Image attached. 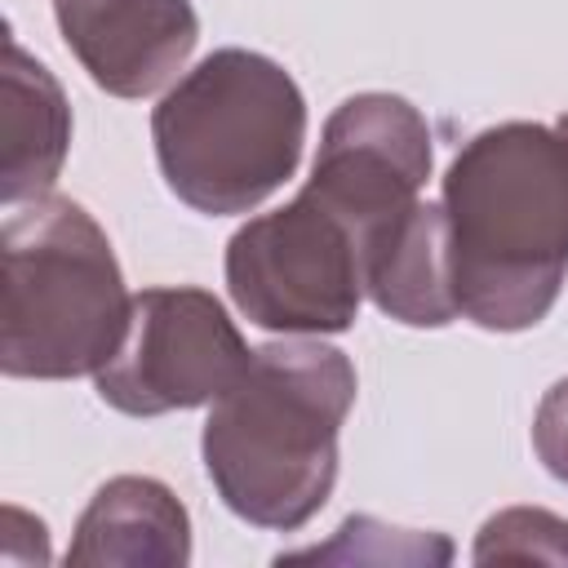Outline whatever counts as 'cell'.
Segmentation results:
<instances>
[{
    "label": "cell",
    "instance_id": "1",
    "mask_svg": "<svg viewBox=\"0 0 568 568\" xmlns=\"http://www.w3.org/2000/svg\"><path fill=\"white\" fill-rule=\"evenodd\" d=\"M462 320L519 333L550 315L568 275V142L555 124H493L444 173Z\"/></svg>",
    "mask_w": 568,
    "mask_h": 568
},
{
    "label": "cell",
    "instance_id": "2",
    "mask_svg": "<svg viewBox=\"0 0 568 568\" xmlns=\"http://www.w3.org/2000/svg\"><path fill=\"white\" fill-rule=\"evenodd\" d=\"M355 364L320 337L266 342L209 404L200 453L231 515L293 532L337 484V435L355 404Z\"/></svg>",
    "mask_w": 568,
    "mask_h": 568
},
{
    "label": "cell",
    "instance_id": "3",
    "mask_svg": "<svg viewBox=\"0 0 568 568\" xmlns=\"http://www.w3.org/2000/svg\"><path fill=\"white\" fill-rule=\"evenodd\" d=\"M151 142L164 186L186 209L253 213L302 164L306 98L275 58L213 49L160 98Z\"/></svg>",
    "mask_w": 568,
    "mask_h": 568
},
{
    "label": "cell",
    "instance_id": "4",
    "mask_svg": "<svg viewBox=\"0 0 568 568\" xmlns=\"http://www.w3.org/2000/svg\"><path fill=\"white\" fill-rule=\"evenodd\" d=\"M0 368L67 382L98 373L129 324V288L106 231L67 195H36L0 226Z\"/></svg>",
    "mask_w": 568,
    "mask_h": 568
},
{
    "label": "cell",
    "instance_id": "5",
    "mask_svg": "<svg viewBox=\"0 0 568 568\" xmlns=\"http://www.w3.org/2000/svg\"><path fill=\"white\" fill-rule=\"evenodd\" d=\"M226 293L257 328L284 337L346 333L368 297L364 235L302 186L288 204L248 217L231 235Z\"/></svg>",
    "mask_w": 568,
    "mask_h": 568
},
{
    "label": "cell",
    "instance_id": "6",
    "mask_svg": "<svg viewBox=\"0 0 568 568\" xmlns=\"http://www.w3.org/2000/svg\"><path fill=\"white\" fill-rule=\"evenodd\" d=\"M248 342L209 288L155 284L133 293L115 355L93 373L102 404L129 417L213 404L248 368Z\"/></svg>",
    "mask_w": 568,
    "mask_h": 568
},
{
    "label": "cell",
    "instance_id": "7",
    "mask_svg": "<svg viewBox=\"0 0 568 568\" xmlns=\"http://www.w3.org/2000/svg\"><path fill=\"white\" fill-rule=\"evenodd\" d=\"M430 160V124L408 98L355 93L328 115L306 186L333 204L368 248L386 222L422 200Z\"/></svg>",
    "mask_w": 568,
    "mask_h": 568
},
{
    "label": "cell",
    "instance_id": "8",
    "mask_svg": "<svg viewBox=\"0 0 568 568\" xmlns=\"http://www.w3.org/2000/svg\"><path fill=\"white\" fill-rule=\"evenodd\" d=\"M53 18L75 62L111 98L160 93L200 40L191 0H53Z\"/></svg>",
    "mask_w": 568,
    "mask_h": 568
},
{
    "label": "cell",
    "instance_id": "9",
    "mask_svg": "<svg viewBox=\"0 0 568 568\" xmlns=\"http://www.w3.org/2000/svg\"><path fill=\"white\" fill-rule=\"evenodd\" d=\"M364 293L408 328H444L462 320L453 293V240L439 200L408 204L364 248Z\"/></svg>",
    "mask_w": 568,
    "mask_h": 568
},
{
    "label": "cell",
    "instance_id": "10",
    "mask_svg": "<svg viewBox=\"0 0 568 568\" xmlns=\"http://www.w3.org/2000/svg\"><path fill=\"white\" fill-rule=\"evenodd\" d=\"M191 559V515L151 475L106 479L67 546L75 568H182Z\"/></svg>",
    "mask_w": 568,
    "mask_h": 568
},
{
    "label": "cell",
    "instance_id": "11",
    "mask_svg": "<svg viewBox=\"0 0 568 568\" xmlns=\"http://www.w3.org/2000/svg\"><path fill=\"white\" fill-rule=\"evenodd\" d=\"M71 151V106L58 75L4 36L0 67V200L4 209L49 195Z\"/></svg>",
    "mask_w": 568,
    "mask_h": 568
},
{
    "label": "cell",
    "instance_id": "12",
    "mask_svg": "<svg viewBox=\"0 0 568 568\" xmlns=\"http://www.w3.org/2000/svg\"><path fill=\"white\" fill-rule=\"evenodd\" d=\"M288 559H324V564H448L453 546L444 537H422L413 528H390L368 515H355L337 528L333 541L293 550Z\"/></svg>",
    "mask_w": 568,
    "mask_h": 568
},
{
    "label": "cell",
    "instance_id": "13",
    "mask_svg": "<svg viewBox=\"0 0 568 568\" xmlns=\"http://www.w3.org/2000/svg\"><path fill=\"white\" fill-rule=\"evenodd\" d=\"M475 564H568V519L541 506H510L475 532Z\"/></svg>",
    "mask_w": 568,
    "mask_h": 568
},
{
    "label": "cell",
    "instance_id": "14",
    "mask_svg": "<svg viewBox=\"0 0 568 568\" xmlns=\"http://www.w3.org/2000/svg\"><path fill=\"white\" fill-rule=\"evenodd\" d=\"M532 453L546 466V475H555L559 484H568V377H559L532 417Z\"/></svg>",
    "mask_w": 568,
    "mask_h": 568
},
{
    "label": "cell",
    "instance_id": "15",
    "mask_svg": "<svg viewBox=\"0 0 568 568\" xmlns=\"http://www.w3.org/2000/svg\"><path fill=\"white\" fill-rule=\"evenodd\" d=\"M555 129H559V138H564V142H568V111H564V115H559V120H555Z\"/></svg>",
    "mask_w": 568,
    "mask_h": 568
}]
</instances>
